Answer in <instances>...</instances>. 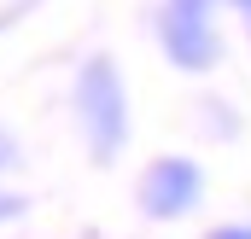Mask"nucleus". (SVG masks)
Segmentation results:
<instances>
[{
    "label": "nucleus",
    "instance_id": "4",
    "mask_svg": "<svg viewBox=\"0 0 251 239\" xmlns=\"http://www.w3.org/2000/svg\"><path fill=\"white\" fill-rule=\"evenodd\" d=\"M210 239H251V228H216Z\"/></svg>",
    "mask_w": 251,
    "mask_h": 239
},
{
    "label": "nucleus",
    "instance_id": "6",
    "mask_svg": "<svg viewBox=\"0 0 251 239\" xmlns=\"http://www.w3.org/2000/svg\"><path fill=\"white\" fill-rule=\"evenodd\" d=\"M240 6H251V0H240Z\"/></svg>",
    "mask_w": 251,
    "mask_h": 239
},
{
    "label": "nucleus",
    "instance_id": "3",
    "mask_svg": "<svg viewBox=\"0 0 251 239\" xmlns=\"http://www.w3.org/2000/svg\"><path fill=\"white\" fill-rule=\"evenodd\" d=\"M199 187H204L199 164H187V158H158L140 175V210L152 222H170V216H181V210L199 204Z\"/></svg>",
    "mask_w": 251,
    "mask_h": 239
},
{
    "label": "nucleus",
    "instance_id": "1",
    "mask_svg": "<svg viewBox=\"0 0 251 239\" xmlns=\"http://www.w3.org/2000/svg\"><path fill=\"white\" fill-rule=\"evenodd\" d=\"M76 99H82V122H88V140H94V158L111 164L123 152V134H128V99H123V82L111 59H88L82 82H76Z\"/></svg>",
    "mask_w": 251,
    "mask_h": 239
},
{
    "label": "nucleus",
    "instance_id": "7",
    "mask_svg": "<svg viewBox=\"0 0 251 239\" xmlns=\"http://www.w3.org/2000/svg\"><path fill=\"white\" fill-rule=\"evenodd\" d=\"M246 12H251V6H246Z\"/></svg>",
    "mask_w": 251,
    "mask_h": 239
},
{
    "label": "nucleus",
    "instance_id": "5",
    "mask_svg": "<svg viewBox=\"0 0 251 239\" xmlns=\"http://www.w3.org/2000/svg\"><path fill=\"white\" fill-rule=\"evenodd\" d=\"M18 210H24L18 198H0V216H18Z\"/></svg>",
    "mask_w": 251,
    "mask_h": 239
},
{
    "label": "nucleus",
    "instance_id": "2",
    "mask_svg": "<svg viewBox=\"0 0 251 239\" xmlns=\"http://www.w3.org/2000/svg\"><path fill=\"white\" fill-rule=\"evenodd\" d=\"M164 53L181 70L216 64V29H210V0H170L164 6Z\"/></svg>",
    "mask_w": 251,
    "mask_h": 239
}]
</instances>
